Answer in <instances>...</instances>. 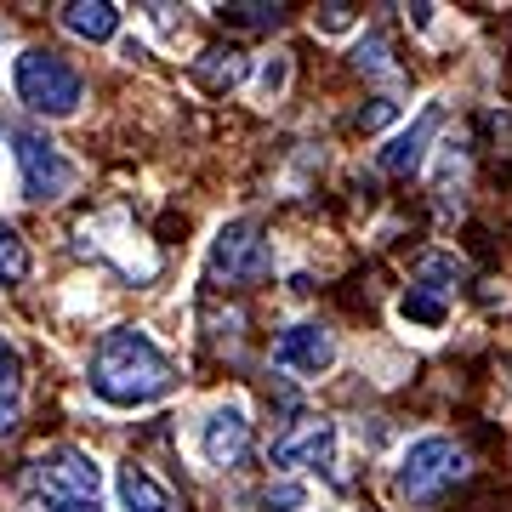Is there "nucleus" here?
I'll return each instance as SVG.
<instances>
[{
	"label": "nucleus",
	"mask_w": 512,
	"mask_h": 512,
	"mask_svg": "<svg viewBox=\"0 0 512 512\" xmlns=\"http://www.w3.org/2000/svg\"><path fill=\"white\" fill-rule=\"evenodd\" d=\"M177 387V365L160 353V342L137 325H114L92 348V393L114 410H143Z\"/></svg>",
	"instance_id": "nucleus-1"
},
{
	"label": "nucleus",
	"mask_w": 512,
	"mask_h": 512,
	"mask_svg": "<svg viewBox=\"0 0 512 512\" xmlns=\"http://www.w3.org/2000/svg\"><path fill=\"white\" fill-rule=\"evenodd\" d=\"M467 478V456H461L456 439L444 433H421V439L404 444L399 467H393V501L399 507H433Z\"/></svg>",
	"instance_id": "nucleus-2"
},
{
	"label": "nucleus",
	"mask_w": 512,
	"mask_h": 512,
	"mask_svg": "<svg viewBox=\"0 0 512 512\" xmlns=\"http://www.w3.org/2000/svg\"><path fill=\"white\" fill-rule=\"evenodd\" d=\"M12 86H18V97L35 114H46V120L74 114V109H80V97H86L80 69H74L63 52H52V46H29V52L12 63Z\"/></svg>",
	"instance_id": "nucleus-3"
},
{
	"label": "nucleus",
	"mask_w": 512,
	"mask_h": 512,
	"mask_svg": "<svg viewBox=\"0 0 512 512\" xmlns=\"http://www.w3.org/2000/svg\"><path fill=\"white\" fill-rule=\"evenodd\" d=\"M29 495H35L46 512H63V507H86L103 495V467H97L86 450H74V444H57L46 456L29 461Z\"/></svg>",
	"instance_id": "nucleus-4"
},
{
	"label": "nucleus",
	"mask_w": 512,
	"mask_h": 512,
	"mask_svg": "<svg viewBox=\"0 0 512 512\" xmlns=\"http://www.w3.org/2000/svg\"><path fill=\"white\" fill-rule=\"evenodd\" d=\"M12 143H18V171H23V194L40 205L63 200V194H74V183H80V165L63 154V148L52 143V137H40V131H12Z\"/></svg>",
	"instance_id": "nucleus-5"
},
{
	"label": "nucleus",
	"mask_w": 512,
	"mask_h": 512,
	"mask_svg": "<svg viewBox=\"0 0 512 512\" xmlns=\"http://www.w3.org/2000/svg\"><path fill=\"white\" fill-rule=\"evenodd\" d=\"M268 274H274V245L262 239L256 222H228L211 239V279H222V285H262Z\"/></svg>",
	"instance_id": "nucleus-6"
},
{
	"label": "nucleus",
	"mask_w": 512,
	"mask_h": 512,
	"mask_svg": "<svg viewBox=\"0 0 512 512\" xmlns=\"http://www.w3.org/2000/svg\"><path fill=\"white\" fill-rule=\"evenodd\" d=\"M279 473H308V467H330L336 461V421L330 416H296L268 450Z\"/></svg>",
	"instance_id": "nucleus-7"
},
{
	"label": "nucleus",
	"mask_w": 512,
	"mask_h": 512,
	"mask_svg": "<svg viewBox=\"0 0 512 512\" xmlns=\"http://www.w3.org/2000/svg\"><path fill=\"white\" fill-rule=\"evenodd\" d=\"M274 365L285 370V376H325L330 365H336V336H330L325 325H313V319H302V325H285L274 342Z\"/></svg>",
	"instance_id": "nucleus-8"
},
{
	"label": "nucleus",
	"mask_w": 512,
	"mask_h": 512,
	"mask_svg": "<svg viewBox=\"0 0 512 512\" xmlns=\"http://www.w3.org/2000/svg\"><path fill=\"white\" fill-rule=\"evenodd\" d=\"M251 450V416H245V404H217L200 427V456L211 467H239Z\"/></svg>",
	"instance_id": "nucleus-9"
},
{
	"label": "nucleus",
	"mask_w": 512,
	"mask_h": 512,
	"mask_svg": "<svg viewBox=\"0 0 512 512\" xmlns=\"http://www.w3.org/2000/svg\"><path fill=\"white\" fill-rule=\"evenodd\" d=\"M439 126H444V109H439V103H427V109H421L416 120L399 131V137H387V148L376 154V165H382L387 177H410V171H421L427 143L439 137Z\"/></svg>",
	"instance_id": "nucleus-10"
},
{
	"label": "nucleus",
	"mask_w": 512,
	"mask_h": 512,
	"mask_svg": "<svg viewBox=\"0 0 512 512\" xmlns=\"http://www.w3.org/2000/svg\"><path fill=\"white\" fill-rule=\"evenodd\" d=\"M57 18H63V29H69V35L92 40V46H103V40L120 35V6H109V0H69Z\"/></svg>",
	"instance_id": "nucleus-11"
},
{
	"label": "nucleus",
	"mask_w": 512,
	"mask_h": 512,
	"mask_svg": "<svg viewBox=\"0 0 512 512\" xmlns=\"http://www.w3.org/2000/svg\"><path fill=\"white\" fill-rule=\"evenodd\" d=\"M114 490H120V507H126V512H177L171 490H165L148 467H137V461H131V467H120Z\"/></svg>",
	"instance_id": "nucleus-12"
},
{
	"label": "nucleus",
	"mask_w": 512,
	"mask_h": 512,
	"mask_svg": "<svg viewBox=\"0 0 512 512\" xmlns=\"http://www.w3.org/2000/svg\"><path fill=\"white\" fill-rule=\"evenodd\" d=\"M399 319L416 330H444L450 325V296L433 291V285H410V291L399 296Z\"/></svg>",
	"instance_id": "nucleus-13"
},
{
	"label": "nucleus",
	"mask_w": 512,
	"mask_h": 512,
	"mask_svg": "<svg viewBox=\"0 0 512 512\" xmlns=\"http://www.w3.org/2000/svg\"><path fill=\"white\" fill-rule=\"evenodd\" d=\"M461 279H467V262L450 251H421L416 256V285H433V291L450 296V285L461 291Z\"/></svg>",
	"instance_id": "nucleus-14"
},
{
	"label": "nucleus",
	"mask_w": 512,
	"mask_h": 512,
	"mask_svg": "<svg viewBox=\"0 0 512 512\" xmlns=\"http://www.w3.org/2000/svg\"><path fill=\"white\" fill-rule=\"evenodd\" d=\"M29 268H35L29 245L18 239V228H12V222H0V285H23V279H29Z\"/></svg>",
	"instance_id": "nucleus-15"
},
{
	"label": "nucleus",
	"mask_w": 512,
	"mask_h": 512,
	"mask_svg": "<svg viewBox=\"0 0 512 512\" xmlns=\"http://www.w3.org/2000/svg\"><path fill=\"white\" fill-rule=\"evenodd\" d=\"M194 74H200L211 92H228V86L245 80V57H239V52H205L200 63H194Z\"/></svg>",
	"instance_id": "nucleus-16"
},
{
	"label": "nucleus",
	"mask_w": 512,
	"mask_h": 512,
	"mask_svg": "<svg viewBox=\"0 0 512 512\" xmlns=\"http://www.w3.org/2000/svg\"><path fill=\"white\" fill-rule=\"evenodd\" d=\"M217 18L234 23V29H279L285 6H268V0H239V6H217Z\"/></svg>",
	"instance_id": "nucleus-17"
},
{
	"label": "nucleus",
	"mask_w": 512,
	"mask_h": 512,
	"mask_svg": "<svg viewBox=\"0 0 512 512\" xmlns=\"http://www.w3.org/2000/svg\"><path fill=\"white\" fill-rule=\"evenodd\" d=\"M353 63L365 74H393V63H387V46H382V35H365L359 46H353Z\"/></svg>",
	"instance_id": "nucleus-18"
},
{
	"label": "nucleus",
	"mask_w": 512,
	"mask_h": 512,
	"mask_svg": "<svg viewBox=\"0 0 512 512\" xmlns=\"http://www.w3.org/2000/svg\"><path fill=\"white\" fill-rule=\"evenodd\" d=\"M18 382H23V359H18V348L0 336V399H12V393H18Z\"/></svg>",
	"instance_id": "nucleus-19"
},
{
	"label": "nucleus",
	"mask_w": 512,
	"mask_h": 512,
	"mask_svg": "<svg viewBox=\"0 0 512 512\" xmlns=\"http://www.w3.org/2000/svg\"><path fill=\"white\" fill-rule=\"evenodd\" d=\"M325 18H313V29H325V35H342V29H353V6H319Z\"/></svg>",
	"instance_id": "nucleus-20"
},
{
	"label": "nucleus",
	"mask_w": 512,
	"mask_h": 512,
	"mask_svg": "<svg viewBox=\"0 0 512 512\" xmlns=\"http://www.w3.org/2000/svg\"><path fill=\"white\" fill-rule=\"evenodd\" d=\"M285 80H291V63H285V57H268V69H262V92L279 97L285 92Z\"/></svg>",
	"instance_id": "nucleus-21"
},
{
	"label": "nucleus",
	"mask_w": 512,
	"mask_h": 512,
	"mask_svg": "<svg viewBox=\"0 0 512 512\" xmlns=\"http://www.w3.org/2000/svg\"><path fill=\"white\" fill-rule=\"evenodd\" d=\"M302 501H308V495L296 490V484H279V490H268V512H274V507H302Z\"/></svg>",
	"instance_id": "nucleus-22"
},
{
	"label": "nucleus",
	"mask_w": 512,
	"mask_h": 512,
	"mask_svg": "<svg viewBox=\"0 0 512 512\" xmlns=\"http://www.w3.org/2000/svg\"><path fill=\"white\" fill-rule=\"evenodd\" d=\"M393 114H399V103H387V97H376V109H370V114H359V126H387Z\"/></svg>",
	"instance_id": "nucleus-23"
},
{
	"label": "nucleus",
	"mask_w": 512,
	"mask_h": 512,
	"mask_svg": "<svg viewBox=\"0 0 512 512\" xmlns=\"http://www.w3.org/2000/svg\"><path fill=\"white\" fill-rule=\"evenodd\" d=\"M18 433V399H0V439Z\"/></svg>",
	"instance_id": "nucleus-24"
},
{
	"label": "nucleus",
	"mask_w": 512,
	"mask_h": 512,
	"mask_svg": "<svg viewBox=\"0 0 512 512\" xmlns=\"http://www.w3.org/2000/svg\"><path fill=\"white\" fill-rule=\"evenodd\" d=\"M63 512H103V507H97V501H86V507H63Z\"/></svg>",
	"instance_id": "nucleus-25"
}]
</instances>
